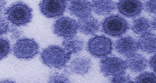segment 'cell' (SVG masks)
<instances>
[{"label":"cell","instance_id":"1","mask_svg":"<svg viewBox=\"0 0 156 83\" xmlns=\"http://www.w3.org/2000/svg\"><path fill=\"white\" fill-rule=\"evenodd\" d=\"M71 55L64 48L57 45H51L44 49L41 53L43 63L52 68H61L66 65Z\"/></svg>","mask_w":156,"mask_h":83},{"label":"cell","instance_id":"2","mask_svg":"<svg viewBox=\"0 0 156 83\" xmlns=\"http://www.w3.org/2000/svg\"><path fill=\"white\" fill-rule=\"evenodd\" d=\"M6 19L13 25L23 26L30 23L32 19V10L21 2L12 4L5 11Z\"/></svg>","mask_w":156,"mask_h":83},{"label":"cell","instance_id":"3","mask_svg":"<svg viewBox=\"0 0 156 83\" xmlns=\"http://www.w3.org/2000/svg\"><path fill=\"white\" fill-rule=\"evenodd\" d=\"M129 28L127 21L121 16L112 15L106 18L102 23L103 31L112 37H119Z\"/></svg>","mask_w":156,"mask_h":83},{"label":"cell","instance_id":"4","mask_svg":"<svg viewBox=\"0 0 156 83\" xmlns=\"http://www.w3.org/2000/svg\"><path fill=\"white\" fill-rule=\"evenodd\" d=\"M87 50L93 56L104 57L110 54L113 49V43L109 38L104 35H97L87 42Z\"/></svg>","mask_w":156,"mask_h":83},{"label":"cell","instance_id":"5","mask_svg":"<svg viewBox=\"0 0 156 83\" xmlns=\"http://www.w3.org/2000/svg\"><path fill=\"white\" fill-rule=\"evenodd\" d=\"M39 51L38 43L33 39L23 38L18 40L13 46L14 55L20 59L29 60L34 58Z\"/></svg>","mask_w":156,"mask_h":83},{"label":"cell","instance_id":"6","mask_svg":"<svg viewBox=\"0 0 156 83\" xmlns=\"http://www.w3.org/2000/svg\"><path fill=\"white\" fill-rule=\"evenodd\" d=\"M127 67L126 61L116 56H108L100 61V71L107 77H115L124 74Z\"/></svg>","mask_w":156,"mask_h":83},{"label":"cell","instance_id":"7","mask_svg":"<svg viewBox=\"0 0 156 83\" xmlns=\"http://www.w3.org/2000/svg\"><path fill=\"white\" fill-rule=\"evenodd\" d=\"M78 30V22L69 17L60 18L55 22L53 25L54 33L65 39L74 37Z\"/></svg>","mask_w":156,"mask_h":83},{"label":"cell","instance_id":"8","mask_svg":"<svg viewBox=\"0 0 156 83\" xmlns=\"http://www.w3.org/2000/svg\"><path fill=\"white\" fill-rule=\"evenodd\" d=\"M67 5V0H41L40 9L47 18H56L64 14Z\"/></svg>","mask_w":156,"mask_h":83},{"label":"cell","instance_id":"9","mask_svg":"<svg viewBox=\"0 0 156 83\" xmlns=\"http://www.w3.org/2000/svg\"><path fill=\"white\" fill-rule=\"evenodd\" d=\"M116 6L119 12L128 18L138 16L144 8L140 0H119Z\"/></svg>","mask_w":156,"mask_h":83},{"label":"cell","instance_id":"10","mask_svg":"<svg viewBox=\"0 0 156 83\" xmlns=\"http://www.w3.org/2000/svg\"><path fill=\"white\" fill-rule=\"evenodd\" d=\"M115 48L119 54L127 57L136 54L139 49L138 42L129 36L121 37L117 40Z\"/></svg>","mask_w":156,"mask_h":83},{"label":"cell","instance_id":"11","mask_svg":"<svg viewBox=\"0 0 156 83\" xmlns=\"http://www.w3.org/2000/svg\"><path fill=\"white\" fill-rule=\"evenodd\" d=\"M68 9L71 14L79 19L90 16L93 10L92 4L87 0H72Z\"/></svg>","mask_w":156,"mask_h":83},{"label":"cell","instance_id":"12","mask_svg":"<svg viewBox=\"0 0 156 83\" xmlns=\"http://www.w3.org/2000/svg\"><path fill=\"white\" fill-rule=\"evenodd\" d=\"M78 30L86 35H93L98 32L100 27L99 22L91 15L79 19L78 22Z\"/></svg>","mask_w":156,"mask_h":83},{"label":"cell","instance_id":"13","mask_svg":"<svg viewBox=\"0 0 156 83\" xmlns=\"http://www.w3.org/2000/svg\"><path fill=\"white\" fill-rule=\"evenodd\" d=\"M92 66V63L89 58L86 57H78L71 62L69 70L76 74L84 75L89 72Z\"/></svg>","mask_w":156,"mask_h":83},{"label":"cell","instance_id":"14","mask_svg":"<svg viewBox=\"0 0 156 83\" xmlns=\"http://www.w3.org/2000/svg\"><path fill=\"white\" fill-rule=\"evenodd\" d=\"M127 67L134 73H139L146 69L148 62L146 57L140 54H135L127 57L126 61Z\"/></svg>","mask_w":156,"mask_h":83},{"label":"cell","instance_id":"15","mask_svg":"<svg viewBox=\"0 0 156 83\" xmlns=\"http://www.w3.org/2000/svg\"><path fill=\"white\" fill-rule=\"evenodd\" d=\"M92 5L95 13L99 15L110 14L117 7L113 0H93Z\"/></svg>","mask_w":156,"mask_h":83},{"label":"cell","instance_id":"16","mask_svg":"<svg viewBox=\"0 0 156 83\" xmlns=\"http://www.w3.org/2000/svg\"><path fill=\"white\" fill-rule=\"evenodd\" d=\"M139 49L147 53L156 52V35L149 33L141 35L138 41Z\"/></svg>","mask_w":156,"mask_h":83},{"label":"cell","instance_id":"17","mask_svg":"<svg viewBox=\"0 0 156 83\" xmlns=\"http://www.w3.org/2000/svg\"><path fill=\"white\" fill-rule=\"evenodd\" d=\"M152 28L151 23L144 17H139L135 19L132 25L133 32L141 36L150 33Z\"/></svg>","mask_w":156,"mask_h":83},{"label":"cell","instance_id":"18","mask_svg":"<svg viewBox=\"0 0 156 83\" xmlns=\"http://www.w3.org/2000/svg\"><path fill=\"white\" fill-rule=\"evenodd\" d=\"M64 48L70 54H76L83 50L84 42L81 38L73 37L66 39L62 43Z\"/></svg>","mask_w":156,"mask_h":83},{"label":"cell","instance_id":"19","mask_svg":"<svg viewBox=\"0 0 156 83\" xmlns=\"http://www.w3.org/2000/svg\"><path fill=\"white\" fill-rule=\"evenodd\" d=\"M136 83H156V74L149 72H144L139 75L135 78Z\"/></svg>","mask_w":156,"mask_h":83},{"label":"cell","instance_id":"20","mask_svg":"<svg viewBox=\"0 0 156 83\" xmlns=\"http://www.w3.org/2000/svg\"><path fill=\"white\" fill-rule=\"evenodd\" d=\"M70 79L66 75L59 73L51 74L49 78L50 83H69Z\"/></svg>","mask_w":156,"mask_h":83},{"label":"cell","instance_id":"21","mask_svg":"<svg viewBox=\"0 0 156 83\" xmlns=\"http://www.w3.org/2000/svg\"><path fill=\"white\" fill-rule=\"evenodd\" d=\"M11 51L9 42L7 39L1 38V60L6 57Z\"/></svg>","mask_w":156,"mask_h":83},{"label":"cell","instance_id":"22","mask_svg":"<svg viewBox=\"0 0 156 83\" xmlns=\"http://www.w3.org/2000/svg\"><path fill=\"white\" fill-rule=\"evenodd\" d=\"M113 83H133L131 78L125 73L113 77L111 80Z\"/></svg>","mask_w":156,"mask_h":83},{"label":"cell","instance_id":"23","mask_svg":"<svg viewBox=\"0 0 156 83\" xmlns=\"http://www.w3.org/2000/svg\"><path fill=\"white\" fill-rule=\"evenodd\" d=\"M146 12L156 16V0H147L144 5Z\"/></svg>","mask_w":156,"mask_h":83},{"label":"cell","instance_id":"24","mask_svg":"<svg viewBox=\"0 0 156 83\" xmlns=\"http://www.w3.org/2000/svg\"><path fill=\"white\" fill-rule=\"evenodd\" d=\"M11 30L9 22L1 16V35L6 34Z\"/></svg>","mask_w":156,"mask_h":83},{"label":"cell","instance_id":"25","mask_svg":"<svg viewBox=\"0 0 156 83\" xmlns=\"http://www.w3.org/2000/svg\"><path fill=\"white\" fill-rule=\"evenodd\" d=\"M149 63L151 69L156 73V54L154 55L150 58Z\"/></svg>","mask_w":156,"mask_h":83},{"label":"cell","instance_id":"26","mask_svg":"<svg viewBox=\"0 0 156 83\" xmlns=\"http://www.w3.org/2000/svg\"><path fill=\"white\" fill-rule=\"evenodd\" d=\"M10 30L12 33L11 36L12 38L17 39V38L20 37L21 34V33L20 32V31H18L17 29H15L14 27L11 28Z\"/></svg>","mask_w":156,"mask_h":83},{"label":"cell","instance_id":"27","mask_svg":"<svg viewBox=\"0 0 156 83\" xmlns=\"http://www.w3.org/2000/svg\"><path fill=\"white\" fill-rule=\"evenodd\" d=\"M6 5V3L5 0H1V13L4 11Z\"/></svg>","mask_w":156,"mask_h":83},{"label":"cell","instance_id":"28","mask_svg":"<svg viewBox=\"0 0 156 83\" xmlns=\"http://www.w3.org/2000/svg\"><path fill=\"white\" fill-rule=\"evenodd\" d=\"M151 24H152V28L156 31V16L152 20Z\"/></svg>","mask_w":156,"mask_h":83}]
</instances>
